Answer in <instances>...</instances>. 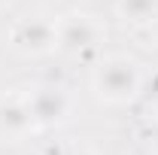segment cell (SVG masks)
<instances>
[{"mask_svg":"<svg viewBox=\"0 0 158 155\" xmlns=\"http://www.w3.org/2000/svg\"><path fill=\"white\" fill-rule=\"evenodd\" d=\"M91 85H94V94H98L103 103L122 107V103H131V100L140 94L143 70H140V64L134 58L113 55V58H103L98 67H94Z\"/></svg>","mask_w":158,"mask_h":155,"instance_id":"1","label":"cell"},{"mask_svg":"<svg viewBox=\"0 0 158 155\" xmlns=\"http://www.w3.org/2000/svg\"><path fill=\"white\" fill-rule=\"evenodd\" d=\"M9 46L24 58H43L58 49V21L46 15H27L9 27Z\"/></svg>","mask_w":158,"mask_h":155,"instance_id":"2","label":"cell"},{"mask_svg":"<svg viewBox=\"0 0 158 155\" xmlns=\"http://www.w3.org/2000/svg\"><path fill=\"white\" fill-rule=\"evenodd\" d=\"M24 100H27V110H31V119H34L37 131H49V128L64 125L70 110H73L70 94L61 85H37L24 94Z\"/></svg>","mask_w":158,"mask_h":155,"instance_id":"3","label":"cell"},{"mask_svg":"<svg viewBox=\"0 0 158 155\" xmlns=\"http://www.w3.org/2000/svg\"><path fill=\"white\" fill-rule=\"evenodd\" d=\"M103 37H106V31L94 15L70 12L58 21V49L67 55H85V52L98 49Z\"/></svg>","mask_w":158,"mask_h":155,"instance_id":"4","label":"cell"},{"mask_svg":"<svg viewBox=\"0 0 158 155\" xmlns=\"http://www.w3.org/2000/svg\"><path fill=\"white\" fill-rule=\"evenodd\" d=\"M34 119L27 110V100L19 94H3L0 97V137L9 143H19L27 134H34Z\"/></svg>","mask_w":158,"mask_h":155,"instance_id":"5","label":"cell"},{"mask_svg":"<svg viewBox=\"0 0 158 155\" xmlns=\"http://www.w3.org/2000/svg\"><path fill=\"white\" fill-rule=\"evenodd\" d=\"M116 15L125 24H152L158 19V0H116Z\"/></svg>","mask_w":158,"mask_h":155,"instance_id":"6","label":"cell"},{"mask_svg":"<svg viewBox=\"0 0 158 155\" xmlns=\"http://www.w3.org/2000/svg\"><path fill=\"white\" fill-rule=\"evenodd\" d=\"M61 155H91L85 146H73V149H67V152H61Z\"/></svg>","mask_w":158,"mask_h":155,"instance_id":"7","label":"cell"},{"mask_svg":"<svg viewBox=\"0 0 158 155\" xmlns=\"http://www.w3.org/2000/svg\"><path fill=\"white\" fill-rule=\"evenodd\" d=\"M3 6H6V0H0V9H3Z\"/></svg>","mask_w":158,"mask_h":155,"instance_id":"8","label":"cell"},{"mask_svg":"<svg viewBox=\"0 0 158 155\" xmlns=\"http://www.w3.org/2000/svg\"><path fill=\"white\" fill-rule=\"evenodd\" d=\"M155 61H158V46H155Z\"/></svg>","mask_w":158,"mask_h":155,"instance_id":"9","label":"cell"},{"mask_svg":"<svg viewBox=\"0 0 158 155\" xmlns=\"http://www.w3.org/2000/svg\"><path fill=\"white\" fill-rule=\"evenodd\" d=\"M155 107H158V100H155Z\"/></svg>","mask_w":158,"mask_h":155,"instance_id":"10","label":"cell"}]
</instances>
